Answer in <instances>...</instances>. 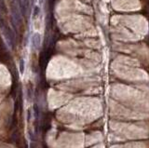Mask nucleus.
Wrapping results in <instances>:
<instances>
[{"label":"nucleus","instance_id":"f257e3e1","mask_svg":"<svg viewBox=\"0 0 149 148\" xmlns=\"http://www.w3.org/2000/svg\"><path fill=\"white\" fill-rule=\"evenodd\" d=\"M41 40H42V37L41 35L39 33H35L32 36V45L34 48L35 49H38L41 45Z\"/></svg>","mask_w":149,"mask_h":148},{"label":"nucleus","instance_id":"f03ea898","mask_svg":"<svg viewBox=\"0 0 149 148\" xmlns=\"http://www.w3.org/2000/svg\"><path fill=\"white\" fill-rule=\"evenodd\" d=\"M39 13H40V8L38 6H35L34 8V11H33V17L36 18V17L39 16Z\"/></svg>","mask_w":149,"mask_h":148},{"label":"nucleus","instance_id":"7ed1b4c3","mask_svg":"<svg viewBox=\"0 0 149 148\" xmlns=\"http://www.w3.org/2000/svg\"><path fill=\"white\" fill-rule=\"evenodd\" d=\"M20 71L21 74L24 72V61H23V59H21V61H20Z\"/></svg>","mask_w":149,"mask_h":148}]
</instances>
